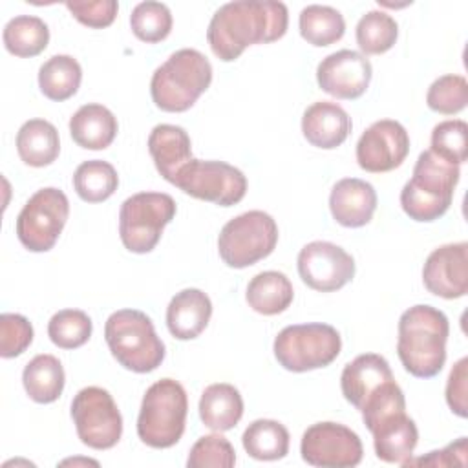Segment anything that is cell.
Here are the masks:
<instances>
[{
	"mask_svg": "<svg viewBox=\"0 0 468 468\" xmlns=\"http://www.w3.org/2000/svg\"><path fill=\"white\" fill-rule=\"evenodd\" d=\"M69 216L66 194L55 186L37 190L16 218L18 241L31 252H48L57 243Z\"/></svg>",
	"mask_w": 468,
	"mask_h": 468,
	"instance_id": "cell-10",
	"label": "cell"
},
{
	"mask_svg": "<svg viewBox=\"0 0 468 468\" xmlns=\"http://www.w3.org/2000/svg\"><path fill=\"white\" fill-rule=\"evenodd\" d=\"M148 152L157 172L174 183L177 172L192 161V144L185 128L176 124H157L148 135Z\"/></svg>",
	"mask_w": 468,
	"mask_h": 468,
	"instance_id": "cell-23",
	"label": "cell"
},
{
	"mask_svg": "<svg viewBox=\"0 0 468 468\" xmlns=\"http://www.w3.org/2000/svg\"><path fill=\"white\" fill-rule=\"evenodd\" d=\"M272 349L283 369L303 373L329 366L340 355L342 338L329 324H296L278 333Z\"/></svg>",
	"mask_w": 468,
	"mask_h": 468,
	"instance_id": "cell-7",
	"label": "cell"
},
{
	"mask_svg": "<svg viewBox=\"0 0 468 468\" xmlns=\"http://www.w3.org/2000/svg\"><path fill=\"white\" fill-rule=\"evenodd\" d=\"M333 219L347 229H358L371 221L377 210V192L371 183L358 177L340 179L329 196Z\"/></svg>",
	"mask_w": 468,
	"mask_h": 468,
	"instance_id": "cell-18",
	"label": "cell"
},
{
	"mask_svg": "<svg viewBox=\"0 0 468 468\" xmlns=\"http://www.w3.org/2000/svg\"><path fill=\"white\" fill-rule=\"evenodd\" d=\"M468 358H461L450 371L448 382H446V402L450 410L459 415H468Z\"/></svg>",
	"mask_w": 468,
	"mask_h": 468,
	"instance_id": "cell-42",
	"label": "cell"
},
{
	"mask_svg": "<svg viewBox=\"0 0 468 468\" xmlns=\"http://www.w3.org/2000/svg\"><path fill=\"white\" fill-rule=\"evenodd\" d=\"M300 35L316 48H324L340 40L346 33V22L340 11L331 5L311 4L300 11Z\"/></svg>",
	"mask_w": 468,
	"mask_h": 468,
	"instance_id": "cell-32",
	"label": "cell"
},
{
	"mask_svg": "<svg viewBox=\"0 0 468 468\" xmlns=\"http://www.w3.org/2000/svg\"><path fill=\"white\" fill-rule=\"evenodd\" d=\"M185 194L219 207H232L245 197L247 177L225 161H188L176 176L174 183Z\"/></svg>",
	"mask_w": 468,
	"mask_h": 468,
	"instance_id": "cell-11",
	"label": "cell"
},
{
	"mask_svg": "<svg viewBox=\"0 0 468 468\" xmlns=\"http://www.w3.org/2000/svg\"><path fill=\"white\" fill-rule=\"evenodd\" d=\"M356 44L366 55H380L391 49L399 37L395 18L384 11H367L356 24Z\"/></svg>",
	"mask_w": 468,
	"mask_h": 468,
	"instance_id": "cell-34",
	"label": "cell"
},
{
	"mask_svg": "<svg viewBox=\"0 0 468 468\" xmlns=\"http://www.w3.org/2000/svg\"><path fill=\"white\" fill-rule=\"evenodd\" d=\"M389 380H393V373L388 360L377 353H364L344 367L340 388L346 400L360 410L362 404Z\"/></svg>",
	"mask_w": 468,
	"mask_h": 468,
	"instance_id": "cell-19",
	"label": "cell"
},
{
	"mask_svg": "<svg viewBox=\"0 0 468 468\" xmlns=\"http://www.w3.org/2000/svg\"><path fill=\"white\" fill-rule=\"evenodd\" d=\"M424 287L441 298L455 300L468 291V243H448L437 247L422 267Z\"/></svg>",
	"mask_w": 468,
	"mask_h": 468,
	"instance_id": "cell-17",
	"label": "cell"
},
{
	"mask_svg": "<svg viewBox=\"0 0 468 468\" xmlns=\"http://www.w3.org/2000/svg\"><path fill=\"white\" fill-rule=\"evenodd\" d=\"M210 316V298L199 289H183L166 307V327L174 338L192 340L205 331Z\"/></svg>",
	"mask_w": 468,
	"mask_h": 468,
	"instance_id": "cell-22",
	"label": "cell"
},
{
	"mask_svg": "<svg viewBox=\"0 0 468 468\" xmlns=\"http://www.w3.org/2000/svg\"><path fill=\"white\" fill-rule=\"evenodd\" d=\"M236 464V452L229 439L219 433L199 437L190 448L186 466L188 468H230Z\"/></svg>",
	"mask_w": 468,
	"mask_h": 468,
	"instance_id": "cell-39",
	"label": "cell"
},
{
	"mask_svg": "<svg viewBox=\"0 0 468 468\" xmlns=\"http://www.w3.org/2000/svg\"><path fill=\"white\" fill-rule=\"evenodd\" d=\"M410 152V135L406 128L393 119L373 122L356 143L358 166L371 174L395 170Z\"/></svg>",
	"mask_w": 468,
	"mask_h": 468,
	"instance_id": "cell-15",
	"label": "cell"
},
{
	"mask_svg": "<svg viewBox=\"0 0 468 468\" xmlns=\"http://www.w3.org/2000/svg\"><path fill=\"white\" fill-rule=\"evenodd\" d=\"M71 419L82 444L93 450L113 448L122 435V417L113 397L99 388H82L71 400Z\"/></svg>",
	"mask_w": 468,
	"mask_h": 468,
	"instance_id": "cell-12",
	"label": "cell"
},
{
	"mask_svg": "<svg viewBox=\"0 0 468 468\" xmlns=\"http://www.w3.org/2000/svg\"><path fill=\"white\" fill-rule=\"evenodd\" d=\"M119 186L117 170L101 159H90L77 166L73 174V188L86 203L106 201Z\"/></svg>",
	"mask_w": 468,
	"mask_h": 468,
	"instance_id": "cell-33",
	"label": "cell"
},
{
	"mask_svg": "<svg viewBox=\"0 0 468 468\" xmlns=\"http://www.w3.org/2000/svg\"><path fill=\"white\" fill-rule=\"evenodd\" d=\"M188 399L185 388L174 378L154 382L141 402L137 435L150 448H170L185 431Z\"/></svg>",
	"mask_w": 468,
	"mask_h": 468,
	"instance_id": "cell-6",
	"label": "cell"
},
{
	"mask_svg": "<svg viewBox=\"0 0 468 468\" xmlns=\"http://www.w3.org/2000/svg\"><path fill=\"white\" fill-rule=\"evenodd\" d=\"M373 435L375 453L380 461L391 464H404L419 442L415 422L406 411L391 413L369 428Z\"/></svg>",
	"mask_w": 468,
	"mask_h": 468,
	"instance_id": "cell-20",
	"label": "cell"
},
{
	"mask_svg": "<svg viewBox=\"0 0 468 468\" xmlns=\"http://www.w3.org/2000/svg\"><path fill=\"white\" fill-rule=\"evenodd\" d=\"M430 150L448 163L463 165L468 155V124L461 119L439 122L431 132Z\"/></svg>",
	"mask_w": 468,
	"mask_h": 468,
	"instance_id": "cell-38",
	"label": "cell"
},
{
	"mask_svg": "<svg viewBox=\"0 0 468 468\" xmlns=\"http://www.w3.org/2000/svg\"><path fill=\"white\" fill-rule=\"evenodd\" d=\"M459 165L426 150L419 155L411 179L400 192V207L413 221L430 223L446 214L459 183Z\"/></svg>",
	"mask_w": 468,
	"mask_h": 468,
	"instance_id": "cell-3",
	"label": "cell"
},
{
	"mask_svg": "<svg viewBox=\"0 0 468 468\" xmlns=\"http://www.w3.org/2000/svg\"><path fill=\"white\" fill-rule=\"evenodd\" d=\"M371 62L353 49H340L327 55L316 68L318 86L336 99H358L371 82Z\"/></svg>",
	"mask_w": 468,
	"mask_h": 468,
	"instance_id": "cell-16",
	"label": "cell"
},
{
	"mask_svg": "<svg viewBox=\"0 0 468 468\" xmlns=\"http://www.w3.org/2000/svg\"><path fill=\"white\" fill-rule=\"evenodd\" d=\"M16 152L29 166L42 168L51 165L60 152L57 128L46 119L26 121L16 133Z\"/></svg>",
	"mask_w": 468,
	"mask_h": 468,
	"instance_id": "cell-26",
	"label": "cell"
},
{
	"mask_svg": "<svg viewBox=\"0 0 468 468\" xmlns=\"http://www.w3.org/2000/svg\"><path fill=\"white\" fill-rule=\"evenodd\" d=\"M82 80V68L71 55H53L38 69V88L49 99L62 102L73 97Z\"/></svg>",
	"mask_w": 468,
	"mask_h": 468,
	"instance_id": "cell-29",
	"label": "cell"
},
{
	"mask_svg": "<svg viewBox=\"0 0 468 468\" xmlns=\"http://www.w3.org/2000/svg\"><path fill=\"white\" fill-rule=\"evenodd\" d=\"M176 216V201L163 192H139L122 201L119 210V236L135 254H146L159 243L163 229Z\"/></svg>",
	"mask_w": 468,
	"mask_h": 468,
	"instance_id": "cell-8",
	"label": "cell"
},
{
	"mask_svg": "<svg viewBox=\"0 0 468 468\" xmlns=\"http://www.w3.org/2000/svg\"><path fill=\"white\" fill-rule=\"evenodd\" d=\"M104 338L113 358L133 373H150L165 360V344L143 311L112 313L104 325Z\"/></svg>",
	"mask_w": 468,
	"mask_h": 468,
	"instance_id": "cell-5",
	"label": "cell"
},
{
	"mask_svg": "<svg viewBox=\"0 0 468 468\" xmlns=\"http://www.w3.org/2000/svg\"><path fill=\"white\" fill-rule=\"evenodd\" d=\"M245 298L252 311L272 316L283 313L292 303L294 291L283 272L263 271L249 282Z\"/></svg>",
	"mask_w": 468,
	"mask_h": 468,
	"instance_id": "cell-27",
	"label": "cell"
},
{
	"mask_svg": "<svg viewBox=\"0 0 468 468\" xmlns=\"http://www.w3.org/2000/svg\"><path fill=\"white\" fill-rule=\"evenodd\" d=\"M298 272L311 289L333 292L353 280L355 260L331 241H311L298 254Z\"/></svg>",
	"mask_w": 468,
	"mask_h": 468,
	"instance_id": "cell-14",
	"label": "cell"
},
{
	"mask_svg": "<svg viewBox=\"0 0 468 468\" xmlns=\"http://www.w3.org/2000/svg\"><path fill=\"white\" fill-rule=\"evenodd\" d=\"M4 46L15 57H37L48 48L49 27L48 24L31 15H18L4 27Z\"/></svg>",
	"mask_w": 468,
	"mask_h": 468,
	"instance_id": "cell-31",
	"label": "cell"
},
{
	"mask_svg": "<svg viewBox=\"0 0 468 468\" xmlns=\"http://www.w3.org/2000/svg\"><path fill=\"white\" fill-rule=\"evenodd\" d=\"M302 132L313 146L333 150L347 139L351 132V119L340 104L318 101L303 112Z\"/></svg>",
	"mask_w": 468,
	"mask_h": 468,
	"instance_id": "cell-21",
	"label": "cell"
},
{
	"mask_svg": "<svg viewBox=\"0 0 468 468\" xmlns=\"http://www.w3.org/2000/svg\"><path fill=\"white\" fill-rule=\"evenodd\" d=\"M130 27L143 42H161L172 31V13L163 2H141L130 15Z\"/></svg>",
	"mask_w": 468,
	"mask_h": 468,
	"instance_id": "cell-36",
	"label": "cell"
},
{
	"mask_svg": "<svg viewBox=\"0 0 468 468\" xmlns=\"http://www.w3.org/2000/svg\"><path fill=\"white\" fill-rule=\"evenodd\" d=\"M289 26L283 2L236 0L223 4L210 18L207 40L212 53L223 60H236L249 46L282 38Z\"/></svg>",
	"mask_w": 468,
	"mask_h": 468,
	"instance_id": "cell-1",
	"label": "cell"
},
{
	"mask_svg": "<svg viewBox=\"0 0 468 468\" xmlns=\"http://www.w3.org/2000/svg\"><path fill=\"white\" fill-rule=\"evenodd\" d=\"M91 318L79 309H62L48 324L49 340L60 349H77L91 336Z\"/></svg>",
	"mask_w": 468,
	"mask_h": 468,
	"instance_id": "cell-35",
	"label": "cell"
},
{
	"mask_svg": "<svg viewBox=\"0 0 468 468\" xmlns=\"http://www.w3.org/2000/svg\"><path fill=\"white\" fill-rule=\"evenodd\" d=\"M468 102V82L463 75L448 73L439 77L431 82L428 93H426V104L430 110L442 113V115H453L466 108Z\"/></svg>",
	"mask_w": 468,
	"mask_h": 468,
	"instance_id": "cell-37",
	"label": "cell"
},
{
	"mask_svg": "<svg viewBox=\"0 0 468 468\" xmlns=\"http://www.w3.org/2000/svg\"><path fill=\"white\" fill-rule=\"evenodd\" d=\"M64 382V367L53 355H37L22 371L24 389L29 399L38 404L55 402L62 395Z\"/></svg>",
	"mask_w": 468,
	"mask_h": 468,
	"instance_id": "cell-28",
	"label": "cell"
},
{
	"mask_svg": "<svg viewBox=\"0 0 468 468\" xmlns=\"http://www.w3.org/2000/svg\"><path fill=\"white\" fill-rule=\"evenodd\" d=\"M33 342V325L16 313L0 314V355L13 358L22 355Z\"/></svg>",
	"mask_w": 468,
	"mask_h": 468,
	"instance_id": "cell-40",
	"label": "cell"
},
{
	"mask_svg": "<svg viewBox=\"0 0 468 468\" xmlns=\"http://www.w3.org/2000/svg\"><path fill=\"white\" fill-rule=\"evenodd\" d=\"M199 417L214 431L232 430L243 417V399L239 391L227 382L210 384L199 399Z\"/></svg>",
	"mask_w": 468,
	"mask_h": 468,
	"instance_id": "cell-25",
	"label": "cell"
},
{
	"mask_svg": "<svg viewBox=\"0 0 468 468\" xmlns=\"http://www.w3.org/2000/svg\"><path fill=\"white\" fill-rule=\"evenodd\" d=\"M117 119L102 104H84L69 119L73 141L86 150H104L117 135Z\"/></svg>",
	"mask_w": 468,
	"mask_h": 468,
	"instance_id": "cell-24",
	"label": "cell"
},
{
	"mask_svg": "<svg viewBox=\"0 0 468 468\" xmlns=\"http://www.w3.org/2000/svg\"><path fill=\"white\" fill-rule=\"evenodd\" d=\"M302 459L313 466L351 468L360 464L364 448L360 437L338 422H316L309 426L300 442Z\"/></svg>",
	"mask_w": 468,
	"mask_h": 468,
	"instance_id": "cell-13",
	"label": "cell"
},
{
	"mask_svg": "<svg viewBox=\"0 0 468 468\" xmlns=\"http://www.w3.org/2000/svg\"><path fill=\"white\" fill-rule=\"evenodd\" d=\"M448 318L442 311L419 303L399 318L397 355L404 369L417 378H431L446 362Z\"/></svg>",
	"mask_w": 468,
	"mask_h": 468,
	"instance_id": "cell-2",
	"label": "cell"
},
{
	"mask_svg": "<svg viewBox=\"0 0 468 468\" xmlns=\"http://www.w3.org/2000/svg\"><path fill=\"white\" fill-rule=\"evenodd\" d=\"M278 243V225L263 210L243 212L227 221L218 238L221 260L232 269H245L267 258Z\"/></svg>",
	"mask_w": 468,
	"mask_h": 468,
	"instance_id": "cell-9",
	"label": "cell"
},
{
	"mask_svg": "<svg viewBox=\"0 0 468 468\" xmlns=\"http://www.w3.org/2000/svg\"><path fill=\"white\" fill-rule=\"evenodd\" d=\"M466 453H468V446H466V437H459L455 442L448 444L444 450H435L430 452L426 457H419V459H408L402 466H464L466 464Z\"/></svg>",
	"mask_w": 468,
	"mask_h": 468,
	"instance_id": "cell-43",
	"label": "cell"
},
{
	"mask_svg": "<svg viewBox=\"0 0 468 468\" xmlns=\"http://www.w3.org/2000/svg\"><path fill=\"white\" fill-rule=\"evenodd\" d=\"M212 66L208 58L192 48L172 53L152 75L150 93L155 106L163 112H186L208 90Z\"/></svg>",
	"mask_w": 468,
	"mask_h": 468,
	"instance_id": "cell-4",
	"label": "cell"
},
{
	"mask_svg": "<svg viewBox=\"0 0 468 468\" xmlns=\"http://www.w3.org/2000/svg\"><path fill=\"white\" fill-rule=\"evenodd\" d=\"M289 431L272 419H258L247 426L241 442L245 452L258 461H278L289 453Z\"/></svg>",
	"mask_w": 468,
	"mask_h": 468,
	"instance_id": "cell-30",
	"label": "cell"
},
{
	"mask_svg": "<svg viewBox=\"0 0 468 468\" xmlns=\"http://www.w3.org/2000/svg\"><path fill=\"white\" fill-rule=\"evenodd\" d=\"M69 13L84 26L101 29L108 27L119 11L115 0H95V2H66Z\"/></svg>",
	"mask_w": 468,
	"mask_h": 468,
	"instance_id": "cell-41",
	"label": "cell"
}]
</instances>
